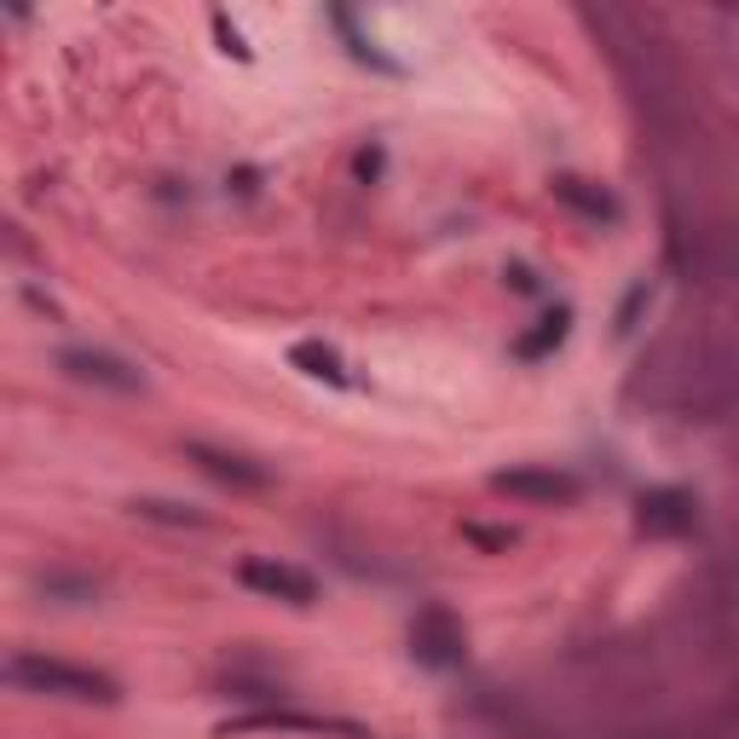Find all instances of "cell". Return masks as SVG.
<instances>
[{
    "mask_svg": "<svg viewBox=\"0 0 739 739\" xmlns=\"http://www.w3.org/2000/svg\"><path fill=\"white\" fill-rule=\"evenodd\" d=\"M249 584H272V589H295V595H312V584L306 577H289V572H261V566H249Z\"/></svg>",
    "mask_w": 739,
    "mask_h": 739,
    "instance_id": "cell-1",
    "label": "cell"
}]
</instances>
